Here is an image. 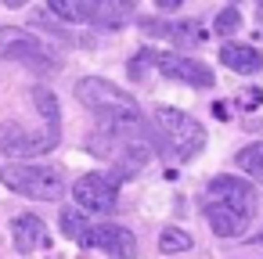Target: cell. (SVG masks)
Segmentation results:
<instances>
[{"label":"cell","mask_w":263,"mask_h":259,"mask_svg":"<svg viewBox=\"0 0 263 259\" xmlns=\"http://www.w3.org/2000/svg\"><path fill=\"white\" fill-rule=\"evenodd\" d=\"M76 97H80L83 108H90L101 119V130H112V133H137L141 130V108H137V101L123 87H116L108 79H101V76L80 79L76 83Z\"/></svg>","instance_id":"cell-1"},{"label":"cell","mask_w":263,"mask_h":259,"mask_svg":"<svg viewBox=\"0 0 263 259\" xmlns=\"http://www.w3.org/2000/svg\"><path fill=\"white\" fill-rule=\"evenodd\" d=\"M0 180L15 194L33 198V202H58L62 191H65L62 169L47 166V162H11V166L0 169Z\"/></svg>","instance_id":"cell-2"},{"label":"cell","mask_w":263,"mask_h":259,"mask_svg":"<svg viewBox=\"0 0 263 259\" xmlns=\"http://www.w3.org/2000/svg\"><path fill=\"white\" fill-rule=\"evenodd\" d=\"M155 126H159V137L166 141V148H170L180 162L195 158V155L205 148V130H202V123H198L195 115L180 112V108H159V112H155Z\"/></svg>","instance_id":"cell-3"},{"label":"cell","mask_w":263,"mask_h":259,"mask_svg":"<svg viewBox=\"0 0 263 259\" xmlns=\"http://www.w3.org/2000/svg\"><path fill=\"white\" fill-rule=\"evenodd\" d=\"M0 58H4V62H26L36 72H54L62 65L47 51V44L36 33L22 29V26H0Z\"/></svg>","instance_id":"cell-4"},{"label":"cell","mask_w":263,"mask_h":259,"mask_svg":"<svg viewBox=\"0 0 263 259\" xmlns=\"http://www.w3.org/2000/svg\"><path fill=\"white\" fill-rule=\"evenodd\" d=\"M58 141H62V130H51V126H44V130H26L15 123L0 126V151L11 155V158H40Z\"/></svg>","instance_id":"cell-5"},{"label":"cell","mask_w":263,"mask_h":259,"mask_svg":"<svg viewBox=\"0 0 263 259\" xmlns=\"http://www.w3.org/2000/svg\"><path fill=\"white\" fill-rule=\"evenodd\" d=\"M72 198H76V205H80L83 212L105 216V212H112L116 202H119V184H116V176H108V173H83V176L72 184Z\"/></svg>","instance_id":"cell-6"},{"label":"cell","mask_w":263,"mask_h":259,"mask_svg":"<svg viewBox=\"0 0 263 259\" xmlns=\"http://www.w3.org/2000/svg\"><path fill=\"white\" fill-rule=\"evenodd\" d=\"M87 245L98 248V252H105V255H112V259H134L137 255V237L126 227H119V223H98V227H90Z\"/></svg>","instance_id":"cell-7"},{"label":"cell","mask_w":263,"mask_h":259,"mask_svg":"<svg viewBox=\"0 0 263 259\" xmlns=\"http://www.w3.org/2000/svg\"><path fill=\"white\" fill-rule=\"evenodd\" d=\"M155 65L162 69V76L180 79V83L198 87V90H205V87H213V83H216V76L209 72V65L191 62V58H180V54H155Z\"/></svg>","instance_id":"cell-8"},{"label":"cell","mask_w":263,"mask_h":259,"mask_svg":"<svg viewBox=\"0 0 263 259\" xmlns=\"http://www.w3.org/2000/svg\"><path fill=\"white\" fill-rule=\"evenodd\" d=\"M205 198L238 205V209H245V212H256V191H252V184L241 180V176H227V173H223V176H213Z\"/></svg>","instance_id":"cell-9"},{"label":"cell","mask_w":263,"mask_h":259,"mask_svg":"<svg viewBox=\"0 0 263 259\" xmlns=\"http://www.w3.org/2000/svg\"><path fill=\"white\" fill-rule=\"evenodd\" d=\"M205 220H209L213 234H220V237H238V234L249 230L252 212H245V209H238V205H227V202L205 198Z\"/></svg>","instance_id":"cell-10"},{"label":"cell","mask_w":263,"mask_h":259,"mask_svg":"<svg viewBox=\"0 0 263 259\" xmlns=\"http://www.w3.org/2000/svg\"><path fill=\"white\" fill-rule=\"evenodd\" d=\"M11 237H15V248L26 255V252H36L47 245V223L33 212H22L11 220Z\"/></svg>","instance_id":"cell-11"},{"label":"cell","mask_w":263,"mask_h":259,"mask_svg":"<svg viewBox=\"0 0 263 259\" xmlns=\"http://www.w3.org/2000/svg\"><path fill=\"white\" fill-rule=\"evenodd\" d=\"M137 0H90V22L98 29H119L130 22Z\"/></svg>","instance_id":"cell-12"},{"label":"cell","mask_w":263,"mask_h":259,"mask_svg":"<svg viewBox=\"0 0 263 259\" xmlns=\"http://www.w3.org/2000/svg\"><path fill=\"white\" fill-rule=\"evenodd\" d=\"M220 62L231 69V72H241V76H252L263 69V54L249 44H223L220 47Z\"/></svg>","instance_id":"cell-13"},{"label":"cell","mask_w":263,"mask_h":259,"mask_svg":"<svg viewBox=\"0 0 263 259\" xmlns=\"http://www.w3.org/2000/svg\"><path fill=\"white\" fill-rule=\"evenodd\" d=\"M33 105H36V112L44 115V123H47L51 130H62V108H58L54 90H47V87H33Z\"/></svg>","instance_id":"cell-14"},{"label":"cell","mask_w":263,"mask_h":259,"mask_svg":"<svg viewBox=\"0 0 263 259\" xmlns=\"http://www.w3.org/2000/svg\"><path fill=\"white\" fill-rule=\"evenodd\" d=\"M47 8L62 22H90V0H47Z\"/></svg>","instance_id":"cell-15"},{"label":"cell","mask_w":263,"mask_h":259,"mask_svg":"<svg viewBox=\"0 0 263 259\" xmlns=\"http://www.w3.org/2000/svg\"><path fill=\"white\" fill-rule=\"evenodd\" d=\"M62 230H65V237H72V241L87 245L90 223H87V216H83V209H80V205H76V209H62Z\"/></svg>","instance_id":"cell-16"},{"label":"cell","mask_w":263,"mask_h":259,"mask_svg":"<svg viewBox=\"0 0 263 259\" xmlns=\"http://www.w3.org/2000/svg\"><path fill=\"white\" fill-rule=\"evenodd\" d=\"M234 162H238V169H245L249 176H256V180L263 184V141L245 144V148L234 155Z\"/></svg>","instance_id":"cell-17"},{"label":"cell","mask_w":263,"mask_h":259,"mask_svg":"<svg viewBox=\"0 0 263 259\" xmlns=\"http://www.w3.org/2000/svg\"><path fill=\"white\" fill-rule=\"evenodd\" d=\"M195 241H191V234L187 230H180V227H166L162 234H159V248L162 252H170V255H177V252H187Z\"/></svg>","instance_id":"cell-18"},{"label":"cell","mask_w":263,"mask_h":259,"mask_svg":"<svg viewBox=\"0 0 263 259\" xmlns=\"http://www.w3.org/2000/svg\"><path fill=\"white\" fill-rule=\"evenodd\" d=\"M170 36L177 44H202L205 40V29L198 22H170Z\"/></svg>","instance_id":"cell-19"},{"label":"cell","mask_w":263,"mask_h":259,"mask_svg":"<svg viewBox=\"0 0 263 259\" xmlns=\"http://www.w3.org/2000/svg\"><path fill=\"white\" fill-rule=\"evenodd\" d=\"M238 26H241V15H238L234 8H223V11L216 15V22H213V29H216L220 36H231V33H238Z\"/></svg>","instance_id":"cell-20"},{"label":"cell","mask_w":263,"mask_h":259,"mask_svg":"<svg viewBox=\"0 0 263 259\" xmlns=\"http://www.w3.org/2000/svg\"><path fill=\"white\" fill-rule=\"evenodd\" d=\"M259 101H263V90H259V87H252V90H241V94H238V105H241L245 112L259 108Z\"/></svg>","instance_id":"cell-21"},{"label":"cell","mask_w":263,"mask_h":259,"mask_svg":"<svg viewBox=\"0 0 263 259\" xmlns=\"http://www.w3.org/2000/svg\"><path fill=\"white\" fill-rule=\"evenodd\" d=\"M180 4H184V0H155V8H159V11H177Z\"/></svg>","instance_id":"cell-22"},{"label":"cell","mask_w":263,"mask_h":259,"mask_svg":"<svg viewBox=\"0 0 263 259\" xmlns=\"http://www.w3.org/2000/svg\"><path fill=\"white\" fill-rule=\"evenodd\" d=\"M8 8H22V4H29V0H4Z\"/></svg>","instance_id":"cell-23"},{"label":"cell","mask_w":263,"mask_h":259,"mask_svg":"<svg viewBox=\"0 0 263 259\" xmlns=\"http://www.w3.org/2000/svg\"><path fill=\"white\" fill-rule=\"evenodd\" d=\"M252 245H263V230H259V234H256V237H252Z\"/></svg>","instance_id":"cell-24"},{"label":"cell","mask_w":263,"mask_h":259,"mask_svg":"<svg viewBox=\"0 0 263 259\" xmlns=\"http://www.w3.org/2000/svg\"><path fill=\"white\" fill-rule=\"evenodd\" d=\"M259 4H263V0H259Z\"/></svg>","instance_id":"cell-25"}]
</instances>
